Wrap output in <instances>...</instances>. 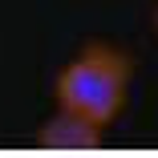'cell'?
<instances>
[{
  "label": "cell",
  "instance_id": "6da1fadb",
  "mask_svg": "<svg viewBox=\"0 0 158 158\" xmlns=\"http://www.w3.org/2000/svg\"><path fill=\"white\" fill-rule=\"evenodd\" d=\"M130 81H134V61L114 45H89L81 49L65 69L57 73V102L61 110H77L89 122L110 126L130 98Z\"/></svg>",
  "mask_w": 158,
  "mask_h": 158
},
{
  "label": "cell",
  "instance_id": "7a4b0ae2",
  "mask_svg": "<svg viewBox=\"0 0 158 158\" xmlns=\"http://www.w3.org/2000/svg\"><path fill=\"white\" fill-rule=\"evenodd\" d=\"M102 130H106V126L89 122L85 114H77V110H61L57 118H49V122L41 126L37 142H41L45 150L77 154V150H98V146H102Z\"/></svg>",
  "mask_w": 158,
  "mask_h": 158
},
{
  "label": "cell",
  "instance_id": "3957f363",
  "mask_svg": "<svg viewBox=\"0 0 158 158\" xmlns=\"http://www.w3.org/2000/svg\"><path fill=\"white\" fill-rule=\"evenodd\" d=\"M154 33H158V8H154Z\"/></svg>",
  "mask_w": 158,
  "mask_h": 158
}]
</instances>
